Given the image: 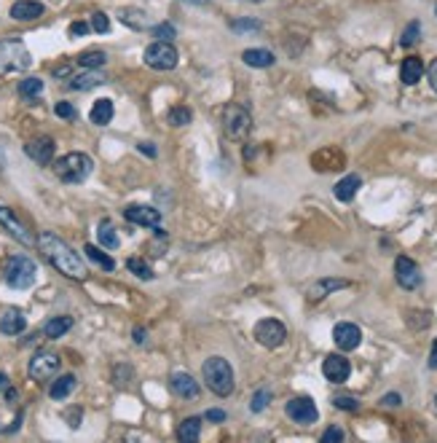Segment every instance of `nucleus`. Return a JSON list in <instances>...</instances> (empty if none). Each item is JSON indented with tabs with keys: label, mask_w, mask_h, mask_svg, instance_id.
Masks as SVG:
<instances>
[{
	"label": "nucleus",
	"mask_w": 437,
	"mask_h": 443,
	"mask_svg": "<svg viewBox=\"0 0 437 443\" xmlns=\"http://www.w3.org/2000/svg\"><path fill=\"white\" fill-rule=\"evenodd\" d=\"M38 248H40V253L43 258L60 272L64 277H70V280H86V263L81 261V255L75 253L64 239H60L57 234H51V231H40V237H38Z\"/></svg>",
	"instance_id": "f257e3e1"
},
{
	"label": "nucleus",
	"mask_w": 437,
	"mask_h": 443,
	"mask_svg": "<svg viewBox=\"0 0 437 443\" xmlns=\"http://www.w3.org/2000/svg\"><path fill=\"white\" fill-rule=\"evenodd\" d=\"M201 374H204V381H207V387L220 395V398H228L231 392H234V368H231V363L225 360V357H210L204 366H201Z\"/></svg>",
	"instance_id": "f03ea898"
},
{
	"label": "nucleus",
	"mask_w": 437,
	"mask_h": 443,
	"mask_svg": "<svg viewBox=\"0 0 437 443\" xmlns=\"http://www.w3.org/2000/svg\"><path fill=\"white\" fill-rule=\"evenodd\" d=\"M94 169L92 156L81 154V151H73V154H64L62 158L54 161V175L62 180V183H84Z\"/></svg>",
	"instance_id": "7ed1b4c3"
},
{
	"label": "nucleus",
	"mask_w": 437,
	"mask_h": 443,
	"mask_svg": "<svg viewBox=\"0 0 437 443\" xmlns=\"http://www.w3.org/2000/svg\"><path fill=\"white\" fill-rule=\"evenodd\" d=\"M35 277H38V266H35V261L27 258V255H14V258H8L5 269H3L5 285L16 287V290H27V287H32L35 285Z\"/></svg>",
	"instance_id": "20e7f679"
},
{
	"label": "nucleus",
	"mask_w": 437,
	"mask_h": 443,
	"mask_svg": "<svg viewBox=\"0 0 437 443\" xmlns=\"http://www.w3.org/2000/svg\"><path fill=\"white\" fill-rule=\"evenodd\" d=\"M32 64V57L25 43L19 40H0V75L3 73H22Z\"/></svg>",
	"instance_id": "39448f33"
},
{
	"label": "nucleus",
	"mask_w": 437,
	"mask_h": 443,
	"mask_svg": "<svg viewBox=\"0 0 437 443\" xmlns=\"http://www.w3.org/2000/svg\"><path fill=\"white\" fill-rule=\"evenodd\" d=\"M223 129H225V134L231 140H245L252 129L250 110L245 105H236V102L225 105V110H223Z\"/></svg>",
	"instance_id": "423d86ee"
},
{
	"label": "nucleus",
	"mask_w": 437,
	"mask_h": 443,
	"mask_svg": "<svg viewBox=\"0 0 437 443\" xmlns=\"http://www.w3.org/2000/svg\"><path fill=\"white\" fill-rule=\"evenodd\" d=\"M252 336H255V342H258L260 347L277 349V347H282V344H284V339H287V328L282 325L279 320L266 317V320H260V322L255 325Z\"/></svg>",
	"instance_id": "0eeeda50"
},
{
	"label": "nucleus",
	"mask_w": 437,
	"mask_h": 443,
	"mask_svg": "<svg viewBox=\"0 0 437 443\" xmlns=\"http://www.w3.org/2000/svg\"><path fill=\"white\" fill-rule=\"evenodd\" d=\"M145 64L153 70H175L177 67V49L172 40H156L145 49Z\"/></svg>",
	"instance_id": "6e6552de"
},
{
	"label": "nucleus",
	"mask_w": 437,
	"mask_h": 443,
	"mask_svg": "<svg viewBox=\"0 0 437 443\" xmlns=\"http://www.w3.org/2000/svg\"><path fill=\"white\" fill-rule=\"evenodd\" d=\"M60 366H62L60 355H54V352H38L30 360V368L27 371H30V376L35 381H51L60 374Z\"/></svg>",
	"instance_id": "1a4fd4ad"
},
{
	"label": "nucleus",
	"mask_w": 437,
	"mask_h": 443,
	"mask_svg": "<svg viewBox=\"0 0 437 443\" xmlns=\"http://www.w3.org/2000/svg\"><path fill=\"white\" fill-rule=\"evenodd\" d=\"M284 411L287 416L295 422V424H314L316 419H319V411H316V403H314L312 398H292L287 406H284Z\"/></svg>",
	"instance_id": "9d476101"
},
{
	"label": "nucleus",
	"mask_w": 437,
	"mask_h": 443,
	"mask_svg": "<svg viewBox=\"0 0 437 443\" xmlns=\"http://www.w3.org/2000/svg\"><path fill=\"white\" fill-rule=\"evenodd\" d=\"M395 277H397L400 287H405V290H416V287L421 285V269H419V263H416L413 258H408V255H400V258L395 261Z\"/></svg>",
	"instance_id": "9b49d317"
},
{
	"label": "nucleus",
	"mask_w": 437,
	"mask_h": 443,
	"mask_svg": "<svg viewBox=\"0 0 437 443\" xmlns=\"http://www.w3.org/2000/svg\"><path fill=\"white\" fill-rule=\"evenodd\" d=\"M124 218L134 226H145V228H161V213L151 204H129L124 210Z\"/></svg>",
	"instance_id": "f8f14e48"
},
{
	"label": "nucleus",
	"mask_w": 437,
	"mask_h": 443,
	"mask_svg": "<svg viewBox=\"0 0 437 443\" xmlns=\"http://www.w3.org/2000/svg\"><path fill=\"white\" fill-rule=\"evenodd\" d=\"M0 226H5V231L16 239V242H22L25 248H30V245H35V239H32V234L27 231V226L19 221L8 207H3L0 204Z\"/></svg>",
	"instance_id": "ddd939ff"
},
{
	"label": "nucleus",
	"mask_w": 437,
	"mask_h": 443,
	"mask_svg": "<svg viewBox=\"0 0 437 443\" xmlns=\"http://www.w3.org/2000/svg\"><path fill=\"white\" fill-rule=\"evenodd\" d=\"M333 342H336V347L338 349L351 352V349H357L362 344V331H360L354 322H338V325L333 328Z\"/></svg>",
	"instance_id": "4468645a"
},
{
	"label": "nucleus",
	"mask_w": 437,
	"mask_h": 443,
	"mask_svg": "<svg viewBox=\"0 0 437 443\" xmlns=\"http://www.w3.org/2000/svg\"><path fill=\"white\" fill-rule=\"evenodd\" d=\"M322 374L333 384H344L349 379V374H351V363L346 360L344 355H327L325 363H322Z\"/></svg>",
	"instance_id": "2eb2a0df"
},
{
	"label": "nucleus",
	"mask_w": 437,
	"mask_h": 443,
	"mask_svg": "<svg viewBox=\"0 0 437 443\" xmlns=\"http://www.w3.org/2000/svg\"><path fill=\"white\" fill-rule=\"evenodd\" d=\"M25 154L35 161V164H40V167H46V164H51V158H54V140L51 137H35L30 140L27 145H25Z\"/></svg>",
	"instance_id": "dca6fc26"
},
{
	"label": "nucleus",
	"mask_w": 437,
	"mask_h": 443,
	"mask_svg": "<svg viewBox=\"0 0 437 443\" xmlns=\"http://www.w3.org/2000/svg\"><path fill=\"white\" fill-rule=\"evenodd\" d=\"M169 387H172V392L177 395V398H186V400H196L199 395H201V390H199V384L193 381L190 374L186 371H177V374H172V379H169Z\"/></svg>",
	"instance_id": "f3484780"
},
{
	"label": "nucleus",
	"mask_w": 437,
	"mask_h": 443,
	"mask_svg": "<svg viewBox=\"0 0 437 443\" xmlns=\"http://www.w3.org/2000/svg\"><path fill=\"white\" fill-rule=\"evenodd\" d=\"M43 3L40 0H16L14 5H11V19H16V22H32V19H38V16H43Z\"/></svg>",
	"instance_id": "a211bd4d"
},
{
	"label": "nucleus",
	"mask_w": 437,
	"mask_h": 443,
	"mask_svg": "<svg viewBox=\"0 0 437 443\" xmlns=\"http://www.w3.org/2000/svg\"><path fill=\"white\" fill-rule=\"evenodd\" d=\"M25 328H27V317L22 309H8L0 317V333H5V336H19Z\"/></svg>",
	"instance_id": "6ab92c4d"
},
{
	"label": "nucleus",
	"mask_w": 437,
	"mask_h": 443,
	"mask_svg": "<svg viewBox=\"0 0 437 443\" xmlns=\"http://www.w3.org/2000/svg\"><path fill=\"white\" fill-rule=\"evenodd\" d=\"M312 164H314V169H319V172H330V169H338V167L344 164V154L336 151V148H325V151L314 154Z\"/></svg>",
	"instance_id": "aec40b11"
},
{
	"label": "nucleus",
	"mask_w": 437,
	"mask_h": 443,
	"mask_svg": "<svg viewBox=\"0 0 437 443\" xmlns=\"http://www.w3.org/2000/svg\"><path fill=\"white\" fill-rule=\"evenodd\" d=\"M99 84H105V75L99 73V67L97 70H86V73H78V75H70V81H67V86L75 89V92H86V89H94Z\"/></svg>",
	"instance_id": "412c9836"
},
{
	"label": "nucleus",
	"mask_w": 437,
	"mask_h": 443,
	"mask_svg": "<svg viewBox=\"0 0 437 443\" xmlns=\"http://www.w3.org/2000/svg\"><path fill=\"white\" fill-rule=\"evenodd\" d=\"M118 19L124 22L126 27H132V30H145V27L151 25L148 14H145L142 8H134V5H124V8H118Z\"/></svg>",
	"instance_id": "4be33fe9"
},
{
	"label": "nucleus",
	"mask_w": 437,
	"mask_h": 443,
	"mask_svg": "<svg viewBox=\"0 0 437 443\" xmlns=\"http://www.w3.org/2000/svg\"><path fill=\"white\" fill-rule=\"evenodd\" d=\"M421 75H424V62H421L419 57H408V60H403V64H400V81H403L405 86L419 84Z\"/></svg>",
	"instance_id": "5701e85b"
},
{
	"label": "nucleus",
	"mask_w": 437,
	"mask_h": 443,
	"mask_svg": "<svg viewBox=\"0 0 437 443\" xmlns=\"http://www.w3.org/2000/svg\"><path fill=\"white\" fill-rule=\"evenodd\" d=\"M349 287V280H336V277H325V280H319V283H314L309 287V298L312 301H319V298H325V296H330L333 290H344Z\"/></svg>",
	"instance_id": "b1692460"
},
{
	"label": "nucleus",
	"mask_w": 437,
	"mask_h": 443,
	"mask_svg": "<svg viewBox=\"0 0 437 443\" xmlns=\"http://www.w3.org/2000/svg\"><path fill=\"white\" fill-rule=\"evenodd\" d=\"M89 119H92V124H97V127H108L113 121V99H108V97L97 99L92 113H89Z\"/></svg>",
	"instance_id": "393cba45"
},
{
	"label": "nucleus",
	"mask_w": 437,
	"mask_h": 443,
	"mask_svg": "<svg viewBox=\"0 0 437 443\" xmlns=\"http://www.w3.org/2000/svg\"><path fill=\"white\" fill-rule=\"evenodd\" d=\"M360 186H362L360 175H346L344 180H338V183H336L333 193H336V199H338V202H351V199L357 196Z\"/></svg>",
	"instance_id": "a878e982"
},
{
	"label": "nucleus",
	"mask_w": 437,
	"mask_h": 443,
	"mask_svg": "<svg viewBox=\"0 0 437 443\" xmlns=\"http://www.w3.org/2000/svg\"><path fill=\"white\" fill-rule=\"evenodd\" d=\"M199 435H201V419L199 416H188L180 422V427H177V438L186 443H196L199 441Z\"/></svg>",
	"instance_id": "bb28decb"
},
{
	"label": "nucleus",
	"mask_w": 437,
	"mask_h": 443,
	"mask_svg": "<svg viewBox=\"0 0 437 443\" xmlns=\"http://www.w3.org/2000/svg\"><path fill=\"white\" fill-rule=\"evenodd\" d=\"M242 60H245V64H250V67H271V64L277 62V57L269 49H247L242 54Z\"/></svg>",
	"instance_id": "cd10ccee"
},
{
	"label": "nucleus",
	"mask_w": 437,
	"mask_h": 443,
	"mask_svg": "<svg viewBox=\"0 0 437 443\" xmlns=\"http://www.w3.org/2000/svg\"><path fill=\"white\" fill-rule=\"evenodd\" d=\"M97 237H99V245L108 248V250H116L121 245V239H118V234H116V228H113L110 221H102L97 226Z\"/></svg>",
	"instance_id": "c85d7f7f"
},
{
	"label": "nucleus",
	"mask_w": 437,
	"mask_h": 443,
	"mask_svg": "<svg viewBox=\"0 0 437 443\" xmlns=\"http://www.w3.org/2000/svg\"><path fill=\"white\" fill-rule=\"evenodd\" d=\"M73 328V317H54V320H49L46 322V328H43V333H46V339H62L64 333Z\"/></svg>",
	"instance_id": "c756f323"
},
{
	"label": "nucleus",
	"mask_w": 437,
	"mask_h": 443,
	"mask_svg": "<svg viewBox=\"0 0 437 443\" xmlns=\"http://www.w3.org/2000/svg\"><path fill=\"white\" fill-rule=\"evenodd\" d=\"M73 390H75V376H73V374H64V376H60V379L51 384L49 395H51L54 400H64V398H67Z\"/></svg>",
	"instance_id": "7c9ffc66"
},
{
	"label": "nucleus",
	"mask_w": 437,
	"mask_h": 443,
	"mask_svg": "<svg viewBox=\"0 0 437 443\" xmlns=\"http://www.w3.org/2000/svg\"><path fill=\"white\" fill-rule=\"evenodd\" d=\"M84 253H86V258H89L92 263H97V266H99V269H105V272H113V269H116V261H113L108 253H102L97 245H86V248H84Z\"/></svg>",
	"instance_id": "2f4dec72"
},
{
	"label": "nucleus",
	"mask_w": 437,
	"mask_h": 443,
	"mask_svg": "<svg viewBox=\"0 0 437 443\" xmlns=\"http://www.w3.org/2000/svg\"><path fill=\"white\" fill-rule=\"evenodd\" d=\"M126 269H129L134 277H140V280H153V277H156L153 269H151L142 258H129V261H126Z\"/></svg>",
	"instance_id": "473e14b6"
},
{
	"label": "nucleus",
	"mask_w": 437,
	"mask_h": 443,
	"mask_svg": "<svg viewBox=\"0 0 437 443\" xmlns=\"http://www.w3.org/2000/svg\"><path fill=\"white\" fill-rule=\"evenodd\" d=\"M16 92L25 97V99H35V97L43 92V81L40 78H25V81H19Z\"/></svg>",
	"instance_id": "72a5a7b5"
},
{
	"label": "nucleus",
	"mask_w": 437,
	"mask_h": 443,
	"mask_svg": "<svg viewBox=\"0 0 437 443\" xmlns=\"http://www.w3.org/2000/svg\"><path fill=\"white\" fill-rule=\"evenodd\" d=\"M105 62H108V54L105 51H84L78 57V64L86 67V70H97V67H102Z\"/></svg>",
	"instance_id": "f704fd0d"
},
{
	"label": "nucleus",
	"mask_w": 437,
	"mask_h": 443,
	"mask_svg": "<svg viewBox=\"0 0 437 443\" xmlns=\"http://www.w3.org/2000/svg\"><path fill=\"white\" fill-rule=\"evenodd\" d=\"M169 124L172 127H186V124H190V119H193V113H190V108H186V105H175L172 110H169Z\"/></svg>",
	"instance_id": "c9c22d12"
},
{
	"label": "nucleus",
	"mask_w": 437,
	"mask_h": 443,
	"mask_svg": "<svg viewBox=\"0 0 437 443\" xmlns=\"http://www.w3.org/2000/svg\"><path fill=\"white\" fill-rule=\"evenodd\" d=\"M419 38H421V25H419V22H410L405 27V32H403V38H400V43H403L405 49H410V46L419 43Z\"/></svg>",
	"instance_id": "e433bc0d"
},
{
	"label": "nucleus",
	"mask_w": 437,
	"mask_h": 443,
	"mask_svg": "<svg viewBox=\"0 0 437 443\" xmlns=\"http://www.w3.org/2000/svg\"><path fill=\"white\" fill-rule=\"evenodd\" d=\"M269 400H271V392L269 390H258L255 395H252V403H250V411L252 414H260L266 406H269Z\"/></svg>",
	"instance_id": "4c0bfd02"
},
{
	"label": "nucleus",
	"mask_w": 437,
	"mask_h": 443,
	"mask_svg": "<svg viewBox=\"0 0 437 443\" xmlns=\"http://www.w3.org/2000/svg\"><path fill=\"white\" fill-rule=\"evenodd\" d=\"M92 30L94 32H108L110 30V19H108V14H102V11H94L92 14Z\"/></svg>",
	"instance_id": "58836bf2"
},
{
	"label": "nucleus",
	"mask_w": 437,
	"mask_h": 443,
	"mask_svg": "<svg viewBox=\"0 0 437 443\" xmlns=\"http://www.w3.org/2000/svg\"><path fill=\"white\" fill-rule=\"evenodd\" d=\"M333 406L341 409V411H357V409H360V400H357V398H349V395H338V398L333 400Z\"/></svg>",
	"instance_id": "ea45409f"
},
{
	"label": "nucleus",
	"mask_w": 437,
	"mask_h": 443,
	"mask_svg": "<svg viewBox=\"0 0 437 443\" xmlns=\"http://www.w3.org/2000/svg\"><path fill=\"white\" fill-rule=\"evenodd\" d=\"M54 113H57L60 119H67V121L78 119V110H75L70 102H57V105H54Z\"/></svg>",
	"instance_id": "a19ab883"
},
{
	"label": "nucleus",
	"mask_w": 437,
	"mask_h": 443,
	"mask_svg": "<svg viewBox=\"0 0 437 443\" xmlns=\"http://www.w3.org/2000/svg\"><path fill=\"white\" fill-rule=\"evenodd\" d=\"M153 35H156L158 40H172V38H175V27H172L169 22H164V25L153 27Z\"/></svg>",
	"instance_id": "79ce46f5"
},
{
	"label": "nucleus",
	"mask_w": 437,
	"mask_h": 443,
	"mask_svg": "<svg viewBox=\"0 0 437 443\" xmlns=\"http://www.w3.org/2000/svg\"><path fill=\"white\" fill-rule=\"evenodd\" d=\"M346 433L341 430V427H330V430H325L322 433V441L325 443H333V441H344Z\"/></svg>",
	"instance_id": "37998d69"
},
{
	"label": "nucleus",
	"mask_w": 437,
	"mask_h": 443,
	"mask_svg": "<svg viewBox=\"0 0 437 443\" xmlns=\"http://www.w3.org/2000/svg\"><path fill=\"white\" fill-rule=\"evenodd\" d=\"M92 30V25H86V22H73L70 25V38H78V35H86V32Z\"/></svg>",
	"instance_id": "c03bdc74"
},
{
	"label": "nucleus",
	"mask_w": 437,
	"mask_h": 443,
	"mask_svg": "<svg viewBox=\"0 0 437 443\" xmlns=\"http://www.w3.org/2000/svg\"><path fill=\"white\" fill-rule=\"evenodd\" d=\"M234 30H260V22L245 19V22H234Z\"/></svg>",
	"instance_id": "a18cd8bd"
},
{
	"label": "nucleus",
	"mask_w": 437,
	"mask_h": 443,
	"mask_svg": "<svg viewBox=\"0 0 437 443\" xmlns=\"http://www.w3.org/2000/svg\"><path fill=\"white\" fill-rule=\"evenodd\" d=\"M381 403H384V406H400V403H403V398H400L397 392H389V395H384V398H381Z\"/></svg>",
	"instance_id": "49530a36"
},
{
	"label": "nucleus",
	"mask_w": 437,
	"mask_h": 443,
	"mask_svg": "<svg viewBox=\"0 0 437 443\" xmlns=\"http://www.w3.org/2000/svg\"><path fill=\"white\" fill-rule=\"evenodd\" d=\"M204 419H207V422H225V411H220V409H210Z\"/></svg>",
	"instance_id": "de8ad7c7"
},
{
	"label": "nucleus",
	"mask_w": 437,
	"mask_h": 443,
	"mask_svg": "<svg viewBox=\"0 0 437 443\" xmlns=\"http://www.w3.org/2000/svg\"><path fill=\"white\" fill-rule=\"evenodd\" d=\"M427 75H429V84H432V89H435V95H437V60H432V62H429Z\"/></svg>",
	"instance_id": "09e8293b"
},
{
	"label": "nucleus",
	"mask_w": 437,
	"mask_h": 443,
	"mask_svg": "<svg viewBox=\"0 0 437 443\" xmlns=\"http://www.w3.org/2000/svg\"><path fill=\"white\" fill-rule=\"evenodd\" d=\"M137 148H140V154H145V156L156 158V145H153V143H140Z\"/></svg>",
	"instance_id": "8fccbe9b"
},
{
	"label": "nucleus",
	"mask_w": 437,
	"mask_h": 443,
	"mask_svg": "<svg viewBox=\"0 0 437 443\" xmlns=\"http://www.w3.org/2000/svg\"><path fill=\"white\" fill-rule=\"evenodd\" d=\"M429 368L437 371V339H435V344H432V352H429Z\"/></svg>",
	"instance_id": "3c124183"
},
{
	"label": "nucleus",
	"mask_w": 437,
	"mask_h": 443,
	"mask_svg": "<svg viewBox=\"0 0 437 443\" xmlns=\"http://www.w3.org/2000/svg\"><path fill=\"white\" fill-rule=\"evenodd\" d=\"M145 339H148V333H145V328H134V342H137V344H142Z\"/></svg>",
	"instance_id": "603ef678"
},
{
	"label": "nucleus",
	"mask_w": 437,
	"mask_h": 443,
	"mask_svg": "<svg viewBox=\"0 0 437 443\" xmlns=\"http://www.w3.org/2000/svg\"><path fill=\"white\" fill-rule=\"evenodd\" d=\"M5 387H8V376H5V374H3V371H0V392H3V390H5Z\"/></svg>",
	"instance_id": "864d4df0"
},
{
	"label": "nucleus",
	"mask_w": 437,
	"mask_h": 443,
	"mask_svg": "<svg viewBox=\"0 0 437 443\" xmlns=\"http://www.w3.org/2000/svg\"><path fill=\"white\" fill-rule=\"evenodd\" d=\"M190 3H204V0H190Z\"/></svg>",
	"instance_id": "5fc2aeb1"
},
{
	"label": "nucleus",
	"mask_w": 437,
	"mask_h": 443,
	"mask_svg": "<svg viewBox=\"0 0 437 443\" xmlns=\"http://www.w3.org/2000/svg\"><path fill=\"white\" fill-rule=\"evenodd\" d=\"M252 3H263V0H252Z\"/></svg>",
	"instance_id": "6e6d98bb"
},
{
	"label": "nucleus",
	"mask_w": 437,
	"mask_h": 443,
	"mask_svg": "<svg viewBox=\"0 0 437 443\" xmlns=\"http://www.w3.org/2000/svg\"><path fill=\"white\" fill-rule=\"evenodd\" d=\"M435 403H437V398H435Z\"/></svg>",
	"instance_id": "4d7b16f0"
}]
</instances>
